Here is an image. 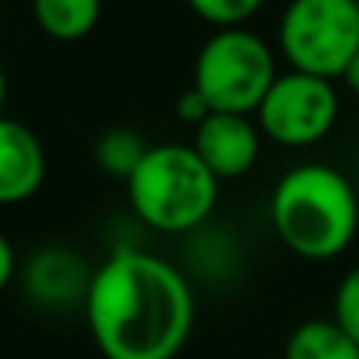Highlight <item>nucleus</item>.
Here are the masks:
<instances>
[{"instance_id":"1","label":"nucleus","mask_w":359,"mask_h":359,"mask_svg":"<svg viewBox=\"0 0 359 359\" xmlns=\"http://www.w3.org/2000/svg\"><path fill=\"white\" fill-rule=\"evenodd\" d=\"M83 318L105 359H178L194 331L197 299L172 261L121 245L95 264Z\"/></svg>"},{"instance_id":"2","label":"nucleus","mask_w":359,"mask_h":359,"mask_svg":"<svg viewBox=\"0 0 359 359\" xmlns=\"http://www.w3.org/2000/svg\"><path fill=\"white\" fill-rule=\"evenodd\" d=\"M271 226L302 261L340 258L359 232L356 184L327 163H299L280 175L271 194Z\"/></svg>"},{"instance_id":"3","label":"nucleus","mask_w":359,"mask_h":359,"mask_svg":"<svg viewBox=\"0 0 359 359\" xmlns=\"http://www.w3.org/2000/svg\"><path fill=\"white\" fill-rule=\"evenodd\" d=\"M219 178L191 143H153L137 172L124 182L134 217L163 236H184L213 217Z\"/></svg>"},{"instance_id":"4","label":"nucleus","mask_w":359,"mask_h":359,"mask_svg":"<svg viewBox=\"0 0 359 359\" xmlns=\"http://www.w3.org/2000/svg\"><path fill=\"white\" fill-rule=\"evenodd\" d=\"M280 76L277 51L248 26L213 29L194 57L191 86L213 111L255 115Z\"/></svg>"},{"instance_id":"5","label":"nucleus","mask_w":359,"mask_h":359,"mask_svg":"<svg viewBox=\"0 0 359 359\" xmlns=\"http://www.w3.org/2000/svg\"><path fill=\"white\" fill-rule=\"evenodd\" d=\"M277 51L290 70L344 80L359 51V0H290L280 13Z\"/></svg>"},{"instance_id":"6","label":"nucleus","mask_w":359,"mask_h":359,"mask_svg":"<svg viewBox=\"0 0 359 359\" xmlns=\"http://www.w3.org/2000/svg\"><path fill=\"white\" fill-rule=\"evenodd\" d=\"M340 118L337 83L283 70L267 89L261 109L255 111L264 140L286 149H309L331 137Z\"/></svg>"},{"instance_id":"7","label":"nucleus","mask_w":359,"mask_h":359,"mask_svg":"<svg viewBox=\"0 0 359 359\" xmlns=\"http://www.w3.org/2000/svg\"><path fill=\"white\" fill-rule=\"evenodd\" d=\"M93 271L95 267L80 258V251L67 245H45L35 248L20 267V286L29 302L39 309L70 312V309H83L86 302Z\"/></svg>"},{"instance_id":"8","label":"nucleus","mask_w":359,"mask_h":359,"mask_svg":"<svg viewBox=\"0 0 359 359\" xmlns=\"http://www.w3.org/2000/svg\"><path fill=\"white\" fill-rule=\"evenodd\" d=\"M191 147L219 182H236L258 165L264 134H261L255 115L213 111L201 128H194Z\"/></svg>"},{"instance_id":"9","label":"nucleus","mask_w":359,"mask_h":359,"mask_svg":"<svg viewBox=\"0 0 359 359\" xmlns=\"http://www.w3.org/2000/svg\"><path fill=\"white\" fill-rule=\"evenodd\" d=\"M48 175L39 134L16 118L0 115V207L32 201Z\"/></svg>"},{"instance_id":"10","label":"nucleus","mask_w":359,"mask_h":359,"mask_svg":"<svg viewBox=\"0 0 359 359\" xmlns=\"http://www.w3.org/2000/svg\"><path fill=\"white\" fill-rule=\"evenodd\" d=\"M39 29L55 41H80L99 26L102 0H32Z\"/></svg>"},{"instance_id":"11","label":"nucleus","mask_w":359,"mask_h":359,"mask_svg":"<svg viewBox=\"0 0 359 359\" xmlns=\"http://www.w3.org/2000/svg\"><path fill=\"white\" fill-rule=\"evenodd\" d=\"M283 359H359V346L334 325V318H309L292 327Z\"/></svg>"},{"instance_id":"12","label":"nucleus","mask_w":359,"mask_h":359,"mask_svg":"<svg viewBox=\"0 0 359 359\" xmlns=\"http://www.w3.org/2000/svg\"><path fill=\"white\" fill-rule=\"evenodd\" d=\"M149 153V143L143 140V134H137L134 128H109L102 130L95 140V165L115 182H128L137 172V165L143 163V156Z\"/></svg>"},{"instance_id":"13","label":"nucleus","mask_w":359,"mask_h":359,"mask_svg":"<svg viewBox=\"0 0 359 359\" xmlns=\"http://www.w3.org/2000/svg\"><path fill=\"white\" fill-rule=\"evenodd\" d=\"M188 7L203 22H210L213 29H232V26H245L264 7V0H188Z\"/></svg>"},{"instance_id":"14","label":"nucleus","mask_w":359,"mask_h":359,"mask_svg":"<svg viewBox=\"0 0 359 359\" xmlns=\"http://www.w3.org/2000/svg\"><path fill=\"white\" fill-rule=\"evenodd\" d=\"M331 318H334V325L359 346V264H353L350 271L340 277L337 290H334Z\"/></svg>"},{"instance_id":"15","label":"nucleus","mask_w":359,"mask_h":359,"mask_svg":"<svg viewBox=\"0 0 359 359\" xmlns=\"http://www.w3.org/2000/svg\"><path fill=\"white\" fill-rule=\"evenodd\" d=\"M175 115H178V121L188 124V128L194 130V128H201V124L213 115V109L207 105V99H203L194 86H188L182 95H178V102H175Z\"/></svg>"},{"instance_id":"16","label":"nucleus","mask_w":359,"mask_h":359,"mask_svg":"<svg viewBox=\"0 0 359 359\" xmlns=\"http://www.w3.org/2000/svg\"><path fill=\"white\" fill-rule=\"evenodd\" d=\"M16 277H20V258H16V248H13V242L0 232V292L7 290Z\"/></svg>"},{"instance_id":"17","label":"nucleus","mask_w":359,"mask_h":359,"mask_svg":"<svg viewBox=\"0 0 359 359\" xmlns=\"http://www.w3.org/2000/svg\"><path fill=\"white\" fill-rule=\"evenodd\" d=\"M344 86L359 95V51H356V57L350 61V67H346V74H344Z\"/></svg>"},{"instance_id":"18","label":"nucleus","mask_w":359,"mask_h":359,"mask_svg":"<svg viewBox=\"0 0 359 359\" xmlns=\"http://www.w3.org/2000/svg\"><path fill=\"white\" fill-rule=\"evenodd\" d=\"M4 105H7V70L0 64V115H4Z\"/></svg>"}]
</instances>
